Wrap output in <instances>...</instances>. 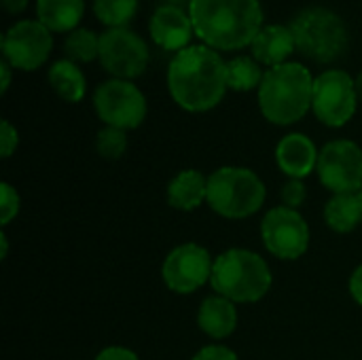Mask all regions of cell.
<instances>
[{
  "label": "cell",
  "mask_w": 362,
  "mask_h": 360,
  "mask_svg": "<svg viewBox=\"0 0 362 360\" xmlns=\"http://www.w3.org/2000/svg\"><path fill=\"white\" fill-rule=\"evenodd\" d=\"M168 89L174 102L189 112L212 110L229 89L227 64L206 45L187 47L170 62Z\"/></svg>",
  "instance_id": "1"
},
{
  "label": "cell",
  "mask_w": 362,
  "mask_h": 360,
  "mask_svg": "<svg viewBox=\"0 0 362 360\" xmlns=\"http://www.w3.org/2000/svg\"><path fill=\"white\" fill-rule=\"evenodd\" d=\"M189 15L195 34L214 51L244 49L263 30L259 0H189Z\"/></svg>",
  "instance_id": "2"
},
{
  "label": "cell",
  "mask_w": 362,
  "mask_h": 360,
  "mask_svg": "<svg viewBox=\"0 0 362 360\" xmlns=\"http://www.w3.org/2000/svg\"><path fill=\"white\" fill-rule=\"evenodd\" d=\"M314 79L301 64L286 62L269 68L259 87V106L274 125H293L312 108Z\"/></svg>",
  "instance_id": "3"
},
{
  "label": "cell",
  "mask_w": 362,
  "mask_h": 360,
  "mask_svg": "<svg viewBox=\"0 0 362 360\" xmlns=\"http://www.w3.org/2000/svg\"><path fill=\"white\" fill-rule=\"evenodd\" d=\"M272 284L274 276L267 261L248 248H229L214 259L210 286L235 306L261 301Z\"/></svg>",
  "instance_id": "4"
},
{
  "label": "cell",
  "mask_w": 362,
  "mask_h": 360,
  "mask_svg": "<svg viewBox=\"0 0 362 360\" xmlns=\"http://www.w3.org/2000/svg\"><path fill=\"white\" fill-rule=\"evenodd\" d=\"M265 197V182L250 168L223 166L208 176L206 204L223 219H248L263 208Z\"/></svg>",
  "instance_id": "5"
},
{
  "label": "cell",
  "mask_w": 362,
  "mask_h": 360,
  "mask_svg": "<svg viewBox=\"0 0 362 360\" xmlns=\"http://www.w3.org/2000/svg\"><path fill=\"white\" fill-rule=\"evenodd\" d=\"M291 30L297 51L318 64H331L348 49L346 23L329 8L314 6L303 11L295 17Z\"/></svg>",
  "instance_id": "6"
},
{
  "label": "cell",
  "mask_w": 362,
  "mask_h": 360,
  "mask_svg": "<svg viewBox=\"0 0 362 360\" xmlns=\"http://www.w3.org/2000/svg\"><path fill=\"white\" fill-rule=\"evenodd\" d=\"M310 225L299 210L276 206L261 221V240L269 255L282 261H297L310 248Z\"/></svg>",
  "instance_id": "7"
},
{
  "label": "cell",
  "mask_w": 362,
  "mask_h": 360,
  "mask_svg": "<svg viewBox=\"0 0 362 360\" xmlns=\"http://www.w3.org/2000/svg\"><path fill=\"white\" fill-rule=\"evenodd\" d=\"M93 108L106 125L125 132L140 127L146 117V100L142 91L123 79L102 83L93 93Z\"/></svg>",
  "instance_id": "8"
},
{
  "label": "cell",
  "mask_w": 362,
  "mask_h": 360,
  "mask_svg": "<svg viewBox=\"0 0 362 360\" xmlns=\"http://www.w3.org/2000/svg\"><path fill=\"white\" fill-rule=\"evenodd\" d=\"M354 79L344 70H327L314 79L312 110L329 127H344L356 112Z\"/></svg>",
  "instance_id": "9"
},
{
  "label": "cell",
  "mask_w": 362,
  "mask_h": 360,
  "mask_svg": "<svg viewBox=\"0 0 362 360\" xmlns=\"http://www.w3.org/2000/svg\"><path fill=\"white\" fill-rule=\"evenodd\" d=\"M214 259L208 248L195 242H187L168 252L161 265L163 284L176 295H191L199 291L212 278Z\"/></svg>",
  "instance_id": "10"
},
{
  "label": "cell",
  "mask_w": 362,
  "mask_h": 360,
  "mask_svg": "<svg viewBox=\"0 0 362 360\" xmlns=\"http://www.w3.org/2000/svg\"><path fill=\"white\" fill-rule=\"evenodd\" d=\"M318 178L333 195L362 189V149L352 140H331L318 155Z\"/></svg>",
  "instance_id": "11"
},
{
  "label": "cell",
  "mask_w": 362,
  "mask_h": 360,
  "mask_svg": "<svg viewBox=\"0 0 362 360\" xmlns=\"http://www.w3.org/2000/svg\"><path fill=\"white\" fill-rule=\"evenodd\" d=\"M100 64L115 79H136L148 66L146 42L127 28H108L100 36Z\"/></svg>",
  "instance_id": "12"
},
{
  "label": "cell",
  "mask_w": 362,
  "mask_h": 360,
  "mask_svg": "<svg viewBox=\"0 0 362 360\" xmlns=\"http://www.w3.org/2000/svg\"><path fill=\"white\" fill-rule=\"evenodd\" d=\"M53 49L51 30H47L40 21L23 19L8 28L2 36V55L4 59L19 70H36L40 68Z\"/></svg>",
  "instance_id": "13"
},
{
  "label": "cell",
  "mask_w": 362,
  "mask_h": 360,
  "mask_svg": "<svg viewBox=\"0 0 362 360\" xmlns=\"http://www.w3.org/2000/svg\"><path fill=\"white\" fill-rule=\"evenodd\" d=\"M193 32L191 15H187L180 6L163 4L151 17V36L165 51L187 49Z\"/></svg>",
  "instance_id": "14"
},
{
  "label": "cell",
  "mask_w": 362,
  "mask_h": 360,
  "mask_svg": "<svg viewBox=\"0 0 362 360\" xmlns=\"http://www.w3.org/2000/svg\"><path fill=\"white\" fill-rule=\"evenodd\" d=\"M320 151L305 134H288L276 146L278 168L293 180H303L318 168Z\"/></svg>",
  "instance_id": "15"
},
{
  "label": "cell",
  "mask_w": 362,
  "mask_h": 360,
  "mask_svg": "<svg viewBox=\"0 0 362 360\" xmlns=\"http://www.w3.org/2000/svg\"><path fill=\"white\" fill-rule=\"evenodd\" d=\"M197 327L212 339H227L238 329V308L233 301L212 295L197 310Z\"/></svg>",
  "instance_id": "16"
},
{
  "label": "cell",
  "mask_w": 362,
  "mask_h": 360,
  "mask_svg": "<svg viewBox=\"0 0 362 360\" xmlns=\"http://www.w3.org/2000/svg\"><path fill=\"white\" fill-rule=\"evenodd\" d=\"M168 204L180 212H193L204 202H208V176L199 170H180L165 191Z\"/></svg>",
  "instance_id": "17"
},
{
  "label": "cell",
  "mask_w": 362,
  "mask_h": 360,
  "mask_svg": "<svg viewBox=\"0 0 362 360\" xmlns=\"http://www.w3.org/2000/svg\"><path fill=\"white\" fill-rule=\"evenodd\" d=\"M252 55L257 62L269 66V68H276V66H282L286 64V57L297 49L295 47V36H293V30L286 28V25H265L257 38L252 40Z\"/></svg>",
  "instance_id": "18"
},
{
  "label": "cell",
  "mask_w": 362,
  "mask_h": 360,
  "mask_svg": "<svg viewBox=\"0 0 362 360\" xmlns=\"http://www.w3.org/2000/svg\"><path fill=\"white\" fill-rule=\"evenodd\" d=\"M38 21L51 32H72L85 13L83 0H38Z\"/></svg>",
  "instance_id": "19"
},
{
  "label": "cell",
  "mask_w": 362,
  "mask_h": 360,
  "mask_svg": "<svg viewBox=\"0 0 362 360\" xmlns=\"http://www.w3.org/2000/svg\"><path fill=\"white\" fill-rule=\"evenodd\" d=\"M325 223L335 233H352L362 223L358 193H337L325 206Z\"/></svg>",
  "instance_id": "20"
},
{
  "label": "cell",
  "mask_w": 362,
  "mask_h": 360,
  "mask_svg": "<svg viewBox=\"0 0 362 360\" xmlns=\"http://www.w3.org/2000/svg\"><path fill=\"white\" fill-rule=\"evenodd\" d=\"M49 85L66 102H81L87 89L81 68L70 59H59L49 68Z\"/></svg>",
  "instance_id": "21"
},
{
  "label": "cell",
  "mask_w": 362,
  "mask_h": 360,
  "mask_svg": "<svg viewBox=\"0 0 362 360\" xmlns=\"http://www.w3.org/2000/svg\"><path fill=\"white\" fill-rule=\"evenodd\" d=\"M261 66L255 62V57H235L227 62V85L235 91H250L255 87H261L263 83Z\"/></svg>",
  "instance_id": "22"
},
{
  "label": "cell",
  "mask_w": 362,
  "mask_h": 360,
  "mask_svg": "<svg viewBox=\"0 0 362 360\" xmlns=\"http://www.w3.org/2000/svg\"><path fill=\"white\" fill-rule=\"evenodd\" d=\"M64 53L74 64H87L100 57V36H95L91 30L76 28L72 30L64 40Z\"/></svg>",
  "instance_id": "23"
},
{
  "label": "cell",
  "mask_w": 362,
  "mask_h": 360,
  "mask_svg": "<svg viewBox=\"0 0 362 360\" xmlns=\"http://www.w3.org/2000/svg\"><path fill=\"white\" fill-rule=\"evenodd\" d=\"M93 11L108 28H125L138 11V0H93Z\"/></svg>",
  "instance_id": "24"
},
{
  "label": "cell",
  "mask_w": 362,
  "mask_h": 360,
  "mask_svg": "<svg viewBox=\"0 0 362 360\" xmlns=\"http://www.w3.org/2000/svg\"><path fill=\"white\" fill-rule=\"evenodd\" d=\"M95 151L102 159H108V161L121 159L127 151V132L106 125L95 136Z\"/></svg>",
  "instance_id": "25"
},
{
  "label": "cell",
  "mask_w": 362,
  "mask_h": 360,
  "mask_svg": "<svg viewBox=\"0 0 362 360\" xmlns=\"http://www.w3.org/2000/svg\"><path fill=\"white\" fill-rule=\"evenodd\" d=\"M0 191H2V206H0V223L2 227H6L17 214H19V208H21V197L17 193V189L8 182H2L0 185Z\"/></svg>",
  "instance_id": "26"
},
{
  "label": "cell",
  "mask_w": 362,
  "mask_h": 360,
  "mask_svg": "<svg viewBox=\"0 0 362 360\" xmlns=\"http://www.w3.org/2000/svg\"><path fill=\"white\" fill-rule=\"evenodd\" d=\"M282 206H286V208H293V210H299L301 208V204L305 202V197H308V191H305V185H303V180H293V178H288V182L282 187Z\"/></svg>",
  "instance_id": "27"
},
{
  "label": "cell",
  "mask_w": 362,
  "mask_h": 360,
  "mask_svg": "<svg viewBox=\"0 0 362 360\" xmlns=\"http://www.w3.org/2000/svg\"><path fill=\"white\" fill-rule=\"evenodd\" d=\"M17 144H19L17 129L11 125V121H2V125H0V153H2V159H8L17 151Z\"/></svg>",
  "instance_id": "28"
},
{
  "label": "cell",
  "mask_w": 362,
  "mask_h": 360,
  "mask_svg": "<svg viewBox=\"0 0 362 360\" xmlns=\"http://www.w3.org/2000/svg\"><path fill=\"white\" fill-rule=\"evenodd\" d=\"M191 360H240L238 354L221 344H212V346H204Z\"/></svg>",
  "instance_id": "29"
},
{
  "label": "cell",
  "mask_w": 362,
  "mask_h": 360,
  "mask_svg": "<svg viewBox=\"0 0 362 360\" xmlns=\"http://www.w3.org/2000/svg\"><path fill=\"white\" fill-rule=\"evenodd\" d=\"M93 360H140L136 352H132L129 348L123 346H108L104 348Z\"/></svg>",
  "instance_id": "30"
},
{
  "label": "cell",
  "mask_w": 362,
  "mask_h": 360,
  "mask_svg": "<svg viewBox=\"0 0 362 360\" xmlns=\"http://www.w3.org/2000/svg\"><path fill=\"white\" fill-rule=\"evenodd\" d=\"M348 289H350L352 299H354L358 306H362V265H358V267L352 272L350 282H348Z\"/></svg>",
  "instance_id": "31"
},
{
  "label": "cell",
  "mask_w": 362,
  "mask_h": 360,
  "mask_svg": "<svg viewBox=\"0 0 362 360\" xmlns=\"http://www.w3.org/2000/svg\"><path fill=\"white\" fill-rule=\"evenodd\" d=\"M2 6L6 8V13L15 15V13H23L28 6V0H2Z\"/></svg>",
  "instance_id": "32"
},
{
  "label": "cell",
  "mask_w": 362,
  "mask_h": 360,
  "mask_svg": "<svg viewBox=\"0 0 362 360\" xmlns=\"http://www.w3.org/2000/svg\"><path fill=\"white\" fill-rule=\"evenodd\" d=\"M0 72H2V93H6L8 89V83H11V64L2 57L0 62Z\"/></svg>",
  "instance_id": "33"
},
{
  "label": "cell",
  "mask_w": 362,
  "mask_h": 360,
  "mask_svg": "<svg viewBox=\"0 0 362 360\" xmlns=\"http://www.w3.org/2000/svg\"><path fill=\"white\" fill-rule=\"evenodd\" d=\"M0 244H2V252H0V257H2V259H6V255H8V240H6V233H4V231L0 233Z\"/></svg>",
  "instance_id": "34"
},
{
  "label": "cell",
  "mask_w": 362,
  "mask_h": 360,
  "mask_svg": "<svg viewBox=\"0 0 362 360\" xmlns=\"http://www.w3.org/2000/svg\"><path fill=\"white\" fill-rule=\"evenodd\" d=\"M354 87H356V95H358V100L362 102V70H361V74L356 76V81H354Z\"/></svg>",
  "instance_id": "35"
},
{
  "label": "cell",
  "mask_w": 362,
  "mask_h": 360,
  "mask_svg": "<svg viewBox=\"0 0 362 360\" xmlns=\"http://www.w3.org/2000/svg\"><path fill=\"white\" fill-rule=\"evenodd\" d=\"M358 202H361V210H362V189L358 191Z\"/></svg>",
  "instance_id": "36"
}]
</instances>
